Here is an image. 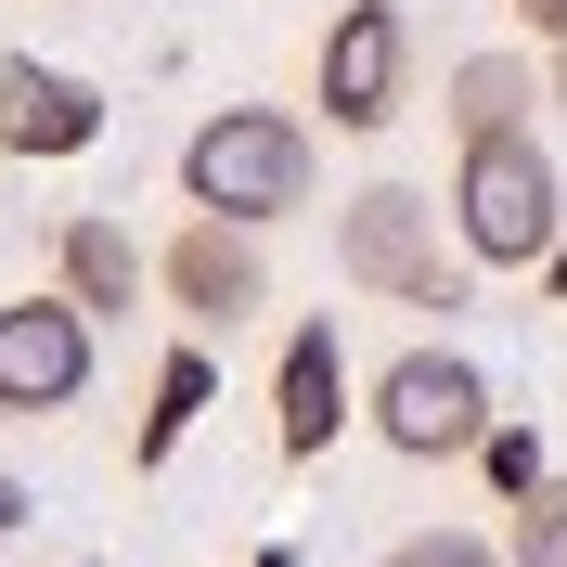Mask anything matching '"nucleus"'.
Returning <instances> with one entry per match:
<instances>
[{"label": "nucleus", "mask_w": 567, "mask_h": 567, "mask_svg": "<svg viewBox=\"0 0 567 567\" xmlns=\"http://www.w3.org/2000/svg\"><path fill=\"white\" fill-rule=\"evenodd\" d=\"M503 13H516V27L542 39V52H555V39H567V0H503Z\"/></svg>", "instance_id": "obj_16"}, {"label": "nucleus", "mask_w": 567, "mask_h": 567, "mask_svg": "<svg viewBox=\"0 0 567 567\" xmlns=\"http://www.w3.org/2000/svg\"><path fill=\"white\" fill-rule=\"evenodd\" d=\"M219 400V361L207 349H168L155 361V413H142V439H130V464H168L181 439H194V413Z\"/></svg>", "instance_id": "obj_12"}, {"label": "nucleus", "mask_w": 567, "mask_h": 567, "mask_svg": "<svg viewBox=\"0 0 567 567\" xmlns=\"http://www.w3.org/2000/svg\"><path fill=\"white\" fill-rule=\"evenodd\" d=\"M542 104L567 116V39H555V52H542Z\"/></svg>", "instance_id": "obj_17"}, {"label": "nucleus", "mask_w": 567, "mask_h": 567, "mask_svg": "<svg viewBox=\"0 0 567 567\" xmlns=\"http://www.w3.org/2000/svg\"><path fill=\"white\" fill-rule=\"evenodd\" d=\"M542 297H567V233H555V258H542Z\"/></svg>", "instance_id": "obj_18"}, {"label": "nucleus", "mask_w": 567, "mask_h": 567, "mask_svg": "<svg viewBox=\"0 0 567 567\" xmlns=\"http://www.w3.org/2000/svg\"><path fill=\"white\" fill-rule=\"evenodd\" d=\"M310 91H322V116L336 130H388L400 104H413V13L400 0H349L336 27H322V52H310Z\"/></svg>", "instance_id": "obj_5"}, {"label": "nucleus", "mask_w": 567, "mask_h": 567, "mask_svg": "<svg viewBox=\"0 0 567 567\" xmlns=\"http://www.w3.org/2000/svg\"><path fill=\"white\" fill-rule=\"evenodd\" d=\"M464 464H491V491H503V503H516V491H542V439H529V425H503V413H491V439H477Z\"/></svg>", "instance_id": "obj_14"}, {"label": "nucleus", "mask_w": 567, "mask_h": 567, "mask_svg": "<svg viewBox=\"0 0 567 567\" xmlns=\"http://www.w3.org/2000/svg\"><path fill=\"white\" fill-rule=\"evenodd\" d=\"M13 516H27V491H13V477H0V542H13Z\"/></svg>", "instance_id": "obj_19"}, {"label": "nucleus", "mask_w": 567, "mask_h": 567, "mask_svg": "<svg viewBox=\"0 0 567 567\" xmlns=\"http://www.w3.org/2000/svg\"><path fill=\"white\" fill-rule=\"evenodd\" d=\"M491 130H542V65L529 52H464L452 65V142H491Z\"/></svg>", "instance_id": "obj_11"}, {"label": "nucleus", "mask_w": 567, "mask_h": 567, "mask_svg": "<svg viewBox=\"0 0 567 567\" xmlns=\"http://www.w3.org/2000/svg\"><path fill=\"white\" fill-rule=\"evenodd\" d=\"M388 567H503V542H477V529H413V542H388Z\"/></svg>", "instance_id": "obj_15"}, {"label": "nucleus", "mask_w": 567, "mask_h": 567, "mask_svg": "<svg viewBox=\"0 0 567 567\" xmlns=\"http://www.w3.org/2000/svg\"><path fill=\"white\" fill-rule=\"evenodd\" d=\"M181 194L219 207V219H246V233H271V219H297L322 194V155H310V130L284 104H219L207 130L181 142Z\"/></svg>", "instance_id": "obj_3"}, {"label": "nucleus", "mask_w": 567, "mask_h": 567, "mask_svg": "<svg viewBox=\"0 0 567 567\" xmlns=\"http://www.w3.org/2000/svg\"><path fill=\"white\" fill-rule=\"evenodd\" d=\"M349 349H336V322H297L284 336V361H271V439H284V464H322L336 452V425H349Z\"/></svg>", "instance_id": "obj_8"}, {"label": "nucleus", "mask_w": 567, "mask_h": 567, "mask_svg": "<svg viewBox=\"0 0 567 567\" xmlns=\"http://www.w3.org/2000/svg\"><path fill=\"white\" fill-rule=\"evenodd\" d=\"M361 413H374V439H388L400 464H464L491 439V374L464 349H400L388 374L361 388Z\"/></svg>", "instance_id": "obj_4"}, {"label": "nucleus", "mask_w": 567, "mask_h": 567, "mask_svg": "<svg viewBox=\"0 0 567 567\" xmlns=\"http://www.w3.org/2000/svg\"><path fill=\"white\" fill-rule=\"evenodd\" d=\"M503 516H516V529H503V567H567V477L516 491Z\"/></svg>", "instance_id": "obj_13"}, {"label": "nucleus", "mask_w": 567, "mask_h": 567, "mask_svg": "<svg viewBox=\"0 0 567 567\" xmlns=\"http://www.w3.org/2000/svg\"><path fill=\"white\" fill-rule=\"evenodd\" d=\"M0 142H13V155H91V142H104V91L13 52V65H0Z\"/></svg>", "instance_id": "obj_9"}, {"label": "nucleus", "mask_w": 567, "mask_h": 567, "mask_svg": "<svg viewBox=\"0 0 567 567\" xmlns=\"http://www.w3.org/2000/svg\"><path fill=\"white\" fill-rule=\"evenodd\" d=\"M91 336L104 322L78 310L65 284L52 297H13L0 310V413H78L91 400Z\"/></svg>", "instance_id": "obj_7"}, {"label": "nucleus", "mask_w": 567, "mask_h": 567, "mask_svg": "<svg viewBox=\"0 0 567 567\" xmlns=\"http://www.w3.org/2000/svg\"><path fill=\"white\" fill-rule=\"evenodd\" d=\"M452 233L477 271H542L567 233V168L542 155V130H491L452 142Z\"/></svg>", "instance_id": "obj_2"}, {"label": "nucleus", "mask_w": 567, "mask_h": 567, "mask_svg": "<svg viewBox=\"0 0 567 567\" xmlns=\"http://www.w3.org/2000/svg\"><path fill=\"white\" fill-rule=\"evenodd\" d=\"M246 567H297V555H284V542H258V555H246Z\"/></svg>", "instance_id": "obj_20"}, {"label": "nucleus", "mask_w": 567, "mask_h": 567, "mask_svg": "<svg viewBox=\"0 0 567 567\" xmlns=\"http://www.w3.org/2000/svg\"><path fill=\"white\" fill-rule=\"evenodd\" d=\"M52 284H65V297H78L91 322H130V297L155 284V258H142L130 233H116V219H91V207H78L65 233H52Z\"/></svg>", "instance_id": "obj_10"}, {"label": "nucleus", "mask_w": 567, "mask_h": 567, "mask_svg": "<svg viewBox=\"0 0 567 567\" xmlns=\"http://www.w3.org/2000/svg\"><path fill=\"white\" fill-rule=\"evenodd\" d=\"M336 271L361 297H388V310H464L477 297V258H464L452 207L425 181H361L349 207H336Z\"/></svg>", "instance_id": "obj_1"}, {"label": "nucleus", "mask_w": 567, "mask_h": 567, "mask_svg": "<svg viewBox=\"0 0 567 567\" xmlns=\"http://www.w3.org/2000/svg\"><path fill=\"white\" fill-rule=\"evenodd\" d=\"M155 284H168V310L194 322V336H219V322H258V310H271V258H258L246 219H219V207H194L168 246H155Z\"/></svg>", "instance_id": "obj_6"}]
</instances>
